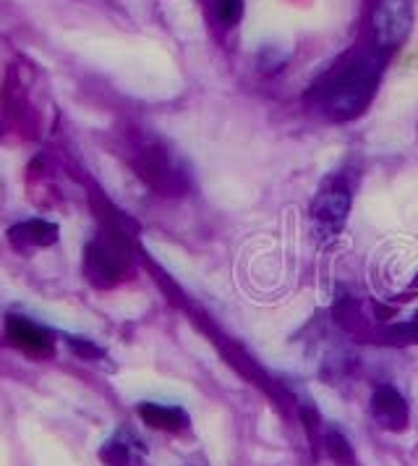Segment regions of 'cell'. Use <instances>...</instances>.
<instances>
[{
    "mask_svg": "<svg viewBox=\"0 0 418 466\" xmlns=\"http://www.w3.org/2000/svg\"><path fill=\"white\" fill-rule=\"evenodd\" d=\"M327 453H330V459L337 461V464H353L355 461L351 443H348L343 435H337V432H330V435H327Z\"/></svg>",
    "mask_w": 418,
    "mask_h": 466,
    "instance_id": "cell-10",
    "label": "cell"
},
{
    "mask_svg": "<svg viewBox=\"0 0 418 466\" xmlns=\"http://www.w3.org/2000/svg\"><path fill=\"white\" fill-rule=\"evenodd\" d=\"M71 349H74L79 357H100V354H103V351L95 349L92 343H82V340H71Z\"/></svg>",
    "mask_w": 418,
    "mask_h": 466,
    "instance_id": "cell-13",
    "label": "cell"
},
{
    "mask_svg": "<svg viewBox=\"0 0 418 466\" xmlns=\"http://www.w3.org/2000/svg\"><path fill=\"white\" fill-rule=\"evenodd\" d=\"M351 210V191L345 184H330L319 191L314 202V226L322 236H337L345 226V218Z\"/></svg>",
    "mask_w": 418,
    "mask_h": 466,
    "instance_id": "cell-4",
    "label": "cell"
},
{
    "mask_svg": "<svg viewBox=\"0 0 418 466\" xmlns=\"http://www.w3.org/2000/svg\"><path fill=\"white\" fill-rule=\"evenodd\" d=\"M11 241L16 247H50L58 241V226L47 220H24L19 226L11 228Z\"/></svg>",
    "mask_w": 418,
    "mask_h": 466,
    "instance_id": "cell-7",
    "label": "cell"
},
{
    "mask_svg": "<svg viewBox=\"0 0 418 466\" xmlns=\"http://www.w3.org/2000/svg\"><path fill=\"white\" fill-rule=\"evenodd\" d=\"M217 16L228 26L238 24L244 16V0H217Z\"/></svg>",
    "mask_w": 418,
    "mask_h": 466,
    "instance_id": "cell-11",
    "label": "cell"
},
{
    "mask_svg": "<svg viewBox=\"0 0 418 466\" xmlns=\"http://www.w3.org/2000/svg\"><path fill=\"white\" fill-rule=\"evenodd\" d=\"M416 286H418V280H416Z\"/></svg>",
    "mask_w": 418,
    "mask_h": 466,
    "instance_id": "cell-14",
    "label": "cell"
},
{
    "mask_svg": "<svg viewBox=\"0 0 418 466\" xmlns=\"http://www.w3.org/2000/svg\"><path fill=\"white\" fill-rule=\"evenodd\" d=\"M139 417L149 427L163 430V432H178L188 424L186 411L175 409V406H160V403H142L139 406Z\"/></svg>",
    "mask_w": 418,
    "mask_h": 466,
    "instance_id": "cell-8",
    "label": "cell"
},
{
    "mask_svg": "<svg viewBox=\"0 0 418 466\" xmlns=\"http://www.w3.org/2000/svg\"><path fill=\"white\" fill-rule=\"evenodd\" d=\"M413 24V5L411 0H376L372 11V29L376 45L395 47L400 45Z\"/></svg>",
    "mask_w": 418,
    "mask_h": 466,
    "instance_id": "cell-3",
    "label": "cell"
},
{
    "mask_svg": "<svg viewBox=\"0 0 418 466\" xmlns=\"http://www.w3.org/2000/svg\"><path fill=\"white\" fill-rule=\"evenodd\" d=\"M390 336H395L397 340H411V343H418V315L411 319V322L393 328V330H390Z\"/></svg>",
    "mask_w": 418,
    "mask_h": 466,
    "instance_id": "cell-12",
    "label": "cell"
},
{
    "mask_svg": "<svg viewBox=\"0 0 418 466\" xmlns=\"http://www.w3.org/2000/svg\"><path fill=\"white\" fill-rule=\"evenodd\" d=\"M125 270L128 241L113 226H104V231L86 247V278L100 289H110L125 276Z\"/></svg>",
    "mask_w": 418,
    "mask_h": 466,
    "instance_id": "cell-2",
    "label": "cell"
},
{
    "mask_svg": "<svg viewBox=\"0 0 418 466\" xmlns=\"http://www.w3.org/2000/svg\"><path fill=\"white\" fill-rule=\"evenodd\" d=\"M372 409H374L376 422L393 432H400L408 427V406L403 401V396L397 393L395 388H382L374 393V401H372Z\"/></svg>",
    "mask_w": 418,
    "mask_h": 466,
    "instance_id": "cell-6",
    "label": "cell"
},
{
    "mask_svg": "<svg viewBox=\"0 0 418 466\" xmlns=\"http://www.w3.org/2000/svg\"><path fill=\"white\" fill-rule=\"evenodd\" d=\"M142 176L154 189L163 191V194H173L181 187L178 184V173L170 170V163L165 160V155H160V152H149L146 155L144 163H142Z\"/></svg>",
    "mask_w": 418,
    "mask_h": 466,
    "instance_id": "cell-9",
    "label": "cell"
},
{
    "mask_svg": "<svg viewBox=\"0 0 418 466\" xmlns=\"http://www.w3.org/2000/svg\"><path fill=\"white\" fill-rule=\"evenodd\" d=\"M376 89V66L358 61L348 66L337 79L324 89V107L337 121L355 118L363 107L372 103Z\"/></svg>",
    "mask_w": 418,
    "mask_h": 466,
    "instance_id": "cell-1",
    "label": "cell"
},
{
    "mask_svg": "<svg viewBox=\"0 0 418 466\" xmlns=\"http://www.w3.org/2000/svg\"><path fill=\"white\" fill-rule=\"evenodd\" d=\"M5 336L16 349L32 354V357H50L55 349V340H53L50 330H45L37 322L19 318V315H11L5 319Z\"/></svg>",
    "mask_w": 418,
    "mask_h": 466,
    "instance_id": "cell-5",
    "label": "cell"
}]
</instances>
